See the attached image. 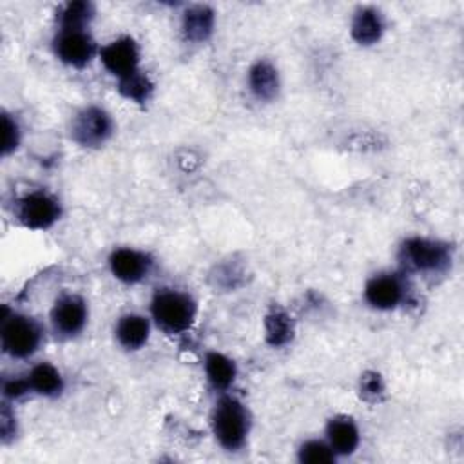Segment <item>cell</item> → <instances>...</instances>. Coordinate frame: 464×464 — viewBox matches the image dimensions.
Here are the masks:
<instances>
[{"mask_svg":"<svg viewBox=\"0 0 464 464\" xmlns=\"http://www.w3.org/2000/svg\"><path fill=\"white\" fill-rule=\"evenodd\" d=\"M0 419H2V420H0V430H2V437H4V439H7V437L14 435V430H13V428H9V426H11V420H14V415H13L11 411H9L7 404H4Z\"/></svg>","mask_w":464,"mask_h":464,"instance_id":"484cf974","label":"cell"},{"mask_svg":"<svg viewBox=\"0 0 464 464\" xmlns=\"http://www.w3.org/2000/svg\"><path fill=\"white\" fill-rule=\"evenodd\" d=\"M60 201L44 190H34L24 196L16 210L20 223L33 230H45L53 227L60 219Z\"/></svg>","mask_w":464,"mask_h":464,"instance_id":"8992f818","label":"cell"},{"mask_svg":"<svg viewBox=\"0 0 464 464\" xmlns=\"http://www.w3.org/2000/svg\"><path fill=\"white\" fill-rule=\"evenodd\" d=\"M109 266L118 281L132 285L143 281L149 276L152 259L145 252L134 248H116L109 257Z\"/></svg>","mask_w":464,"mask_h":464,"instance_id":"30bf717a","label":"cell"},{"mask_svg":"<svg viewBox=\"0 0 464 464\" xmlns=\"http://www.w3.org/2000/svg\"><path fill=\"white\" fill-rule=\"evenodd\" d=\"M2 152L4 154H9L11 150H14L18 147V141H20V130H18V125L14 120L9 118V114H4L2 116Z\"/></svg>","mask_w":464,"mask_h":464,"instance_id":"603a6c76","label":"cell"},{"mask_svg":"<svg viewBox=\"0 0 464 464\" xmlns=\"http://www.w3.org/2000/svg\"><path fill=\"white\" fill-rule=\"evenodd\" d=\"M87 304L76 294H62L51 308V323L62 337L78 335L87 323Z\"/></svg>","mask_w":464,"mask_h":464,"instance_id":"ba28073f","label":"cell"},{"mask_svg":"<svg viewBox=\"0 0 464 464\" xmlns=\"http://www.w3.org/2000/svg\"><path fill=\"white\" fill-rule=\"evenodd\" d=\"M112 118L96 105L82 109L71 123V136L82 147H100L112 134Z\"/></svg>","mask_w":464,"mask_h":464,"instance_id":"5b68a950","label":"cell"},{"mask_svg":"<svg viewBox=\"0 0 464 464\" xmlns=\"http://www.w3.org/2000/svg\"><path fill=\"white\" fill-rule=\"evenodd\" d=\"M181 29H183V36L188 42L201 44L208 40V36L214 31V11L203 4L187 7L183 13Z\"/></svg>","mask_w":464,"mask_h":464,"instance_id":"7c38bea8","label":"cell"},{"mask_svg":"<svg viewBox=\"0 0 464 464\" xmlns=\"http://www.w3.org/2000/svg\"><path fill=\"white\" fill-rule=\"evenodd\" d=\"M364 299L377 310H392L404 299V283L397 274H377L368 279Z\"/></svg>","mask_w":464,"mask_h":464,"instance_id":"8fae6325","label":"cell"},{"mask_svg":"<svg viewBox=\"0 0 464 464\" xmlns=\"http://www.w3.org/2000/svg\"><path fill=\"white\" fill-rule=\"evenodd\" d=\"M265 332H266L268 344L272 346L286 344L294 335V324L290 321V315L281 308H272L265 315Z\"/></svg>","mask_w":464,"mask_h":464,"instance_id":"d6986e66","label":"cell"},{"mask_svg":"<svg viewBox=\"0 0 464 464\" xmlns=\"http://www.w3.org/2000/svg\"><path fill=\"white\" fill-rule=\"evenodd\" d=\"M150 314L154 323L167 334L187 332L198 314L194 297L174 288H161L150 301Z\"/></svg>","mask_w":464,"mask_h":464,"instance_id":"6da1fadb","label":"cell"},{"mask_svg":"<svg viewBox=\"0 0 464 464\" xmlns=\"http://www.w3.org/2000/svg\"><path fill=\"white\" fill-rule=\"evenodd\" d=\"M100 60L103 67L120 78H125L138 71L140 49L130 36H121L100 49Z\"/></svg>","mask_w":464,"mask_h":464,"instance_id":"9c48e42d","label":"cell"},{"mask_svg":"<svg viewBox=\"0 0 464 464\" xmlns=\"http://www.w3.org/2000/svg\"><path fill=\"white\" fill-rule=\"evenodd\" d=\"M54 54L71 67H85L96 54V42L87 29H60L53 40Z\"/></svg>","mask_w":464,"mask_h":464,"instance_id":"52a82bcc","label":"cell"},{"mask_svg":"<svg viewBox=\"0 0 464 464\" xmlns=\"http://www.w3.org/2000/svg\"><path fill=\"white\" fill-rule=\"evenodd\" d=\"M27 392H31L29 382H27V377H25V379L14 377V379L4 381V395H5L7 399H18V397L25 395Z\"/></svg>","mask_w":464,"mask_h":464,"instance_id":"d4e9b609","label":"cell"},{"mask_svg":"<svg viewBox=\"0 0 464 464\" xmlns=\"http://www.w3.org/2000/svg\"><path fill=\"white\" fill-rule=\"evenodd\" d=\"M401 261L406 268L417 272H440L450 265L451 254L444 243L411 237L401 246Z\"/></svg>","mask_w":464,"mask_h":464,"instance_id":"277c9868","label":"cell"},{"mask_svg":"<svg viewBox=\"0 0 464 464\" xmlns=\"http://www.w3.org/2000/svg\"><path fill=\"white\" fill-rule=\"evenodd\" d=\"M326 442L335 455H350L359 446V430L350 417H334L326 426Z\"/></svg>","mask_w":464,"mask_h":464,"instance_id":"4fadbf2b","label":"cell"},{"mask_svg":"<svg viewBox=\"0 0 464 464\" xmlns=\"http://www.w3.org/2000/svg\"><path fill=\"white\" fill-rule=\"evenodd\" d=\"M42 335L44 332L38 321L24 314H9L7 308H4L0 339L5 353L16 359H25L38 350Z\"/></svg>","mask_w":464,"mask_h":464,"instance_id":"3957f363","label":"cell"},{"mask_svg":"<svg viewBox=\"0 0 464 464\" xmlns=\"http://www.w3.org/2000/svg\"><path fill=\"white\" fill-rule=\"evenodd\" d=\"M92 16H94V5L91 2H85V0L67 2L58 13L60 29H85V25L92 20Z\"/></svg>","mask_w":464,"mask_h":464,"instance_id":"ffe728a7","label":"cell"},{"mask_svg":"<svg viewBox=\"0 0 464 464\" xmlns=\"http://www.w3.org/2000/svg\"><path fill=\"white\" fill-rule=\"evenodd\" d=\"M118 91L121 92V96H125L127 100H132L136 103H145L149 102L152 91H154V83L150 82V78L141 72L140 69L125 78H120L118 83Z\"/></svg>","mask_w":464,"mask_h":464,"instance_id":"44dd1931","label":"cell"},{"mask_svg":"<svg viewBox=\"0 0 464 464\" xmlns=\"http://www.w3.org/2000/svg\"><path fill=\"white\" fill-rule=\"evenodd\" d=\"M205 373L214 390H228L236 379V364L219 352H208L205 357Z\"/></svg>","mask_w":464,"mask_h":464,"instance_id":"ac0fdd59","label":"cell"},{"mask_svg":"<svg viewBox=\"0 0 464 464\" xmlns=\"http://www.w3.org/2000/svg\"><path fill=\"white\" fill-rule=\"evenodd\" d=\"M384 392V382L377 372H366L361 377V395L368 401H375Z\"/></svg>","mask_w":464,"mask_h":464,"instance_id":"cb8c5ba5","label":"cell"},{"mask_svg":"<svg viewBox=\"0 0 464 464\" xmlns=\"http://www.w3.org/2000/svg\"><path fill=\"white\" fill-rule=\"evenodd\" d=\"M299 460L304 464H332L335 460V453L328 442L312 439L301 444Z\"/></svg>","mask_w":464,"mask_h":464,"instance_id":"7402d4cb","label":"cell"},{"mask_svg":"<svg viewBox=\"0 0 464 464\" xmlns=\"http://www.w3.org/2000/svg\"><path fill=\"white\" fill-rule=\"evenodd\" d=\"M116 339L125 350H140L150 334L149 319L140 314H125L116 323Z\"/></svg>","mask_w":464,"mask_h":464,"instance_id":"9a60e30c","label":"cell"},{"mask_svg":"<svg viewBox=\"0 0 464 464\" xmlns=\"http://www.w3.org/2000/svg\"><path fill=\"white\" fill-rule=\"evenodd\" d=\"M248 411L236 397L223 395L212 411V431L218 442L230 451L239 450L248 437Z\"/></svg>","mask_w":464,"mask_h":464,"instance_id":"7a4b0ae2","label":"cell"},{"mask_svg":"<svg viewBox=\"0 0 464 464\" xmlns=\"http://www.w3.org/2000/svg\"><path fill=\"white\" fill-rule=\"evenodd\" d=\"M352 38L359 45H372L377 44L384 33V20L382 14L373 7H361L357 9L352 20Z\"/></svg>","mask_w":464,"mask_h":464,"instance_id":"5bb4252c","label":"cell"},{"mask_svg":"<svg viewBox=\"0 0 464 464\" xmlns=\"http://www.w3.org/2000/svg\"><path fill=\"white\" fill-rule=\"evenodd\" d=\"M27 382L31 392L45 397H56L63 390L62 373L49 362H40L27 373Z\"/></svg>","mask_w":464,"mask_h":464,"instance_id":"e0dca14e","label":"cell"},{"mask_svg":"<svg viewBox=\"0 0 464 464\" xmlns=\"http://www.w3.org/2000/svg\"><path fill=\"white\" fill-rule=\"evenodd\" d=\"M248 87L257 100H274L279 91L277 69L266 60L256 62L248 71Z\"/></svg>","mask_w":464,"mask_h":464,"instance_id":"2e32d148","label":"cell"}]
</instances>
